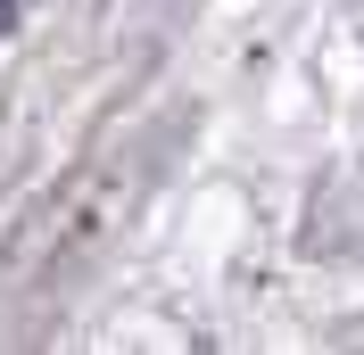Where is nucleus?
<instances>
[{
  "label": "nucleus",
  "mask_w": 364,
  "mask_h": 355,
  "mask_svg": "<svg viewBox=\"0 0 364 355\" xmlns=\"http://www.w3.org/2000/svg\"><path fill=\"white\" fill-rule=\"evenodd\" d=\"M9 33H17V0H0V42H9Z\"/></svg>",
  "instance_id": "f257e3e1"
}]
</instances>
